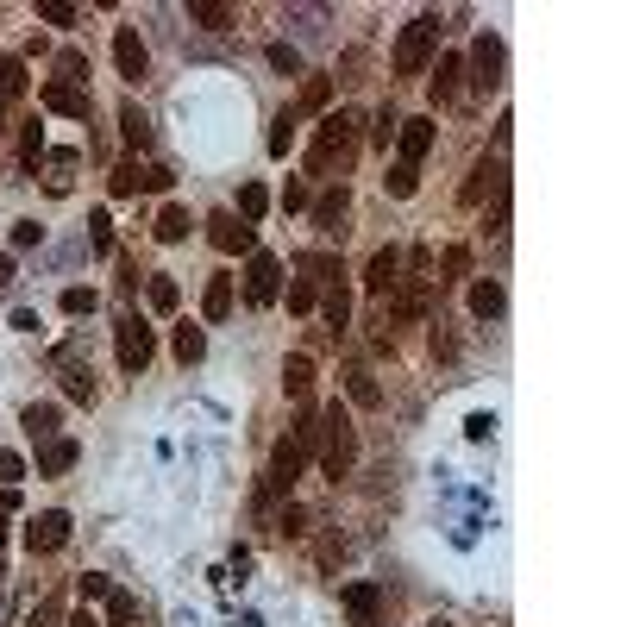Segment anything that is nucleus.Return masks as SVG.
<instances>
[{"label": "nucleus", "instance_id": "nucleus-1", "mask_svg": "<svg viewBox=\"0 0 627 627\" xmlns=\"http://www.w3.org/2000/svg\"><path fill=\"white\" fill-rule=\"evenodd\" d=\"M358 113H327V120L314 126V145H308V176L320 182H339L345 170L358 164Z\"/></svg>", "mask_w": 627, "mask_h": 627}, {"label": "nucleus", "instance_id": "nucleus-2", "mask_svg": "<svg viewBox=\"0 0 627 627\" xmlns=\"http://www.w3.org/2000/svg\"><path fill=\"white\" fill-rule=\"evenodd\" d=\"M439 38H446V19L439 13H414L408 26H402V38H396V76L402 82H414V76H427L433 69V57H439Z\"/></svg>", "mask_w": 627, "mask_h": 627}, {"label": "nucleus", "instance_id": "nucleus-3", "mask_svg": "<svg viewBox=\"0 0 627 627\" xmlns=\"http://www.w3.org/2000/svg\"><path fill=\"white\" fill-rule=\"evenodd\" d=\"M320 471H327L333 483L339 477H352V464H358V427H352V408H320Z\"/></svg>", "mask_w": 627, "mask_h": 627}, {"label": "nucleus", "instance_id": "nucleus-4", "mask_svg": "<svg viewBox=\"0 0 627 627\" xmlns=\"http://www.w3.org/2000/svg\"><path fill=\"white\" fill-rule=\"evenodd\" d=\"M113 352H120V370H126V377H145V364L157 358V333H151L138 314H120V320H113Z\"/></svg>", "mask_w": 627, "mask_h": 627}, {"label": "nucleus", "instance_id": "nucleus-5", "mask_svg": "<svg viewBox=\"0 0 627 627\" xmlns=\"http://www.w3.org/2000/svg\"><path fill=\"white\" fill-rule=\"evenodd\" d=\"M113 195H138V189H170V170L164 164H151V157H120V164H113V182H107Z\"/></svg>", "mask_w": 627, "mask_h": 627}, {"label": "nucleus", "instance_id": "nucleus-6", "mask_svg": "<svg viewBox=\"0 0 627 627\" xmlns=\"http://www.w3.org/2000/svg\"><path fill=\"white\" fill-rule=\"evenodd\" d=\"M471 69H477V76H471L477 95H496V88H502V69H508V44H502L496 32H483V38L471 44Z\"/></svg>", "mask_w": 627, "mask_h": 627}, {"label": "nucleus", "instance_id": "nucleus-7", "mask_svg": "<svg viewBox=\"0 0 627 627\" xmlns=\"http://www.w3.org/2000/svg\"><path fill=\"white\" fill-rule=\"evenodd\" d=\"M276 295H283V264H276L270 251H251L245 258V301L251 308H270Z\"/></svg>", "mask_w": 627, "mask_h": 627}, {"label": "nucleus", "instance_id": "nucleus-8", "mask_svg": "<svg viewBox=\"0 0 627 627\" xmlns=\"http://www.w3.org/2000/svg\"><path fill=\"white\" fill-rule=\"evenodd\" d=\"M207 239H214V251H226V258H251V251H258V226H245L239 214H214L207 220Z\"/></svg>", "mask_w": 627, "mask_h": 627}, {"label": "nucleus", "instance_id": "nucleus-9", "mask_svg": "<svg viewBox=\"0 0 627 627\" xmlns=\"http://www.w3.org/2000/svg\"><path fill=\"white\" fill-rule=\"evenodd\" d=\"M57 546H69V515L63 508H44V515L26 521V552L38 559V552H57Z\"/></svg>", "mask_w": 627, "mask_h": 627}, {"label": "nucleus", "instance_id": "nucleus-10", "mask_svg": "<svg viewBox=\"0 0 627 627\" xmlns=\"http://www.w3.org/2000/svg\"><path fill=\"white\" fill-rule=\"evenodd\" d=\"M113 63H120V76H126L132 88L151 76V51H145V38H138L132 26H120V32H113Z\"/></svg>", "mask_w": 627, "mask_h": 627}, {"label": "nucleus", "instance_id": "nucleus-11", "mask_svg": "<svg viewBox=\"0 0 627 627\" xmlns=\"http://www.w3.org/2000/svg\"><path fill=\"white\" fill-rule=\"evenodd\" d=\"M433 120H427V113H421V120H402L396 126V164H408V170H421V157L433 151Z\"/></svg>", "mask_w": 627, "mask_h": 627}, {"label": "nucleus", "instance_id": "nucleus-12", "mask_svg": "<svg viewBox=\"0 0 627 627\" xmlns=\"http://www.w3.org/2000/svg\"><path fill=\"white\" fill-rule=\"evenodd\" d=\"M57 377H63V396L69 402H95V370L82 364L76 345H63V352H57Z\"/></svg>", "mask_w": 627, "mask_h": 627}, {"label": "nucleus", "instance_id": "nucleus-13", "mask_svg": "<svg viewBox=\"0 0 627 627\" xmlns=\"http://www.w3.org/2000/svg\"><path fill=\"white\" fill-rule=\"evenodd\" d=\"M402 270H408V251L402 245H383L377 258H370V270H364V289L370 295H389V289L402 283Z\"/></svg>", "mask_w": 627, "mask_h": 627}, {"label": "nucleus", "instance_id": "nucleus-14", "mask_svg": "<svg viewBox=\"0 0 627 627\" xmlns=\"http://www.w3.org/2000/svg\"><path fill=\"white\" fill-rule=\"evenodd\" d=\"M44 107H51V113H63V120H88V107H95V101H88V88H76V82H44V95H38Z\"/></svg>", "mask_w": 627, "mask_h": 627}, {"label": "nucleus", "instance_id": "nucleus-15", "mask_svg": "<svg viewBox=\"0 0 627 627\" xmlns=\"http://www.w3.org/2000/svg\"><path fill=\"white\" fill-rule=\"evenodd\" d=\"M490 189H508V164H502V151L496 157H477V170H471V182H464V207H477L483 195H490Z\"/></svg>", "mask_w": 627, "mask_h": 627}, {"label": "nucleus", "instance_id": "nucleus-16", "mask_svg": "<svg viewBox=\"0 0 627 627\" xmlns=\"http://www.w3.org/2000/svg\"><path fill=\"white\" fill-rule=\"evenodd\" d=\"M427 88H433V107H458L464 63H458V57H433V69H427Z\"/></svg>", "mask_w": 627, "mask_h": 627}, {"label": "nucleus", "instance_id": "nucleus-17", "mask_svg": "<svg viewBox=\"0 0 627 627\" xmlns=\"http://www.w3.org/2000/svg\"><path fill=\"white\" fill-rule=\"evenodd\" d=\"M345 214H352V195H345V182L314 201V226H320V232H339V239H345Z\"/></svg>", "mask_w": 627, "mask_h": 627}, {"label": "nucleus", "instance_id": "nucleus-18", "mask_svg": "<svg viewBox=\"0 0 627 627\" xmlns=\"http://www.w3.org/2000/svg\"><path fill=\"white\" fill-rule=\"evenodd\" d=\"M345 396H352V408H377L383 402V383L370 364H345Z\"/></svg>", "mask_w": 627, "mask_h": 627}, {"label": "nucleus", "instance_id": "nucleus-19", "mask_svg": "<svg viewBox=\"0 0 627 627\" xmlns=\"http://www.w3.org/2000/svg\"><path fill=\"white\" fill-rule=\"evenodd\" d=\"M283 389H289V402L308 408V396H314V358H308V352H295V358L283 364Z\"/></svg>", "mask_w": 627, "mask_h": 627}, {"label": "nucleus", "instance_id": "nucleus-20", "mask_svg": "<svg viewBox=\"0 0 627 627\" xmlns=\"http://www.w3.org/2000/svg\"><path fill=\"white\" fill-rule=\"evenodd\" d=\"M57 421H63V408H57V402H32L26 414H19V427H26L38 446H44V439H57Z\"/></svg>", "mask_w": 627, "mask_h": 627}, {"label": "nucleus", "instance_id": "nucleus-21", "mask_svg": "<svg viewBox=\"0 0 627 627\" xmlns=\"http://www.w3.org/2000/svg\"><path fill=\"white\" fill-rule=\"evenodd\" d=\"M345 609H352L358 627H370V621H377V609H383V590L377 584H352V590H345Z\"/></svg>", "mask_w": 627, "mask_h": 627}, {"label": "nucleus", "instance_id": "nucleus-22", "mask_svg": "<svg viewBox=\"0 0 627 627\" xmlns=\"http://www.w3.org/2000/svg\"><path fill=\"white\" fill-rule=\"evenodd\" d=\"M69 464H76V439H44V452H38V477H63Z\"/></svg>", "mask_w": 627, "mask_h": 627}, {"label": "nucleus", "instance_id": "nucleus-23", "mask_svg": "<svg viewBox=\"0 0 627 627\" xmlns=\"http://www.w3.org/2000/svg\"><path fill=\"white\" fill-rule=\"evenodd\" d=\"M76 164H82L76 151H51V164H44V189H51V195H69V182H76Z\"/></svg>", "mask_w": 627, "mask_h": 627}, {"label": "nucleus", "instance_id": "nucleus-24", "mask_svg": "<svg viewBox=\"0 0 627 627\" xmlns=\"http://www.w3.org/2000/svg\"><path fill=\"white\" fill-rule=\"evenodd\" d=\"M120 132H126L132 157H138V151L151 145V120H145V107H138V101H126V107H120Z\"/></svg>", "mask_w": 627, "mask_h": 627}, {"label": "nucleus", "instance_id": "nucleus-25", "mask_svg": "<svg viewBox=\"0 0 627 627\" xmlns=\"http://www.w3.org/2000/svg\"><path fill=\"white\" fill-rule=\"evenodd\" d=\"M502 308H508L502 283H471V314L477 320H502Z\"/></svg>", "mask_w": 627, "mask_h": 627}, {"label": "nucleus", "instance_id": "nucleus-26", "mask_svg": "<svg viewBox=\"0 0 627 627\" xmlns=\"http://www.w3.org/2000/svg\"><path fill=\"white\" fill-rule=\"evenodd\" d=\"M201 314H207V320H226V314H232V276H207Z\"/></svg>", "mask_w": 627, "mask_h": 627}, {"label": "nucleus", "instance_id": "nucleus-27", "mask_svg": "<svg viewBox=\"0 0 627 627\" xmlns=\"http://www.w3.org/2000/svg\"><path fill=\"white\" fill-rule=\"evenodd\" d=\"M170 345H176V358H182V364H201V358H207V333L189 327V320H182V327L170 333Z\"/></svg>", "mask_w": 627, "mask_h": 627}, {"label": "nucleus", "instance_id": "nucleus-28", "mask_svg": "<svg viewBox=\"0 0 627 627\" xmlns=\"http://www.w3.org/2000/svg\"><path fill=\"white\" fill-rule=\"evenodd\" d=\"M26 57H0V101H19L26 95Z\"/></svg>", "mask_w": 627, "mask_h": 627}, {"label": "nucleus", "instance_id": "nucleus-29", "mask_svg": "<svg viewBox=\"0 0 627 627\" xmlns=\"http://www.w3.org/2000/svg\"><path fill=\"white\" fill-rule=\"evenodd\" d=\"M264 214H270V189H264V182H245V189H239V220L258 226Z\"/></svg>", "mask_w": 627, "mask_h": 627}, {"label": "nucleus", "instance_id": "nucleus-30", "mask_svg": "<svg viewBox=\"0 0 627 627\" xmlns=\"http://www.w3.org/2000/svg\"><path fill=\"white\" fill-rule=\"evenodd\" d=\"M145 301H151L157 314H176L182 308V289L170 283V276H145Z\"/></svg>", "mask_w": 627, "mask_h": 627}, {"label": "nucleus", "instance_id": "nucleus-31", "mask_svg": "<svg viewBox=\"0 0 627 627\" xmlns=\"http://www.w3.org/2000/svg\"><path fill=\"white\" fill-rule=\"evenodd\" d=\"M157 239H164V245H182V239H189V207H164V214H157Z\"/></svg>", "mask_w": 627, "mask_h": 627}, {"label": "nucleus", "instance_id": "nucleus-32", "mask_svg": "<svg viewBox=\"0 0 627 627\" xmlns=\"http://www.w3.org/2000/svg\"><path fill=\"white\" fill-rule=\"evenodd\" d=\"M189 19H195V26H207V32H226L239 13H232V7H220V0H195V7H189Z\"/></svg>", "mask_w": 627, "mask_h": 627}, {"label": "nucleus", "instance_id": "nucleus-33", "mask_svg": "<svg viewBox=\"0 0 627 627\" xmlns=\"http://www.w3.org/2000/svg\"><path fill=\"white\" fill-rule=\"evenodd\" d=\"M295 132H301V113H295V107H283V120H276V132H270V157H289Z\"/></svg>", "mask_w": 627, "mask_h": 627}, {"label": "nucleus", "instance_id": "nucleus-34", "mask_svg": "<svg viewBox=\"0 0 627 627\" xmlns=\"http://www.w3.org/2000/svg\"><path fill=\"white\" fill-rule=\"evenodd\" d=\"M439 283H464V276H471V245H446V258H439Z\"/></svg>", "mask_w": 627, "mask_h": 627}, {"label": "nucleus", "instance_id": "nucleus-35", "mask_svg": "<svg viewBox=\"0 0 627 627\" xmlns=\"http://www.w3.org/2000/svg\"><path fill=\"white\" fill-rule=\"evenodd\" d=\"M333 101V76H308V88H301V107L295 113H320Z\"/></svg>", "mask_w": 627, "mask_h": 627}, {"label": "nucleus", "instance_id": "nucleus-36", "mask_svg": "<svg viewBox=\"0 0 627 627\" xmlns=\"http://www.w3.org/2000/svg\"><path fill=\"white\" fill-rule=\"evenodd\" d=\"M383 189L396 195V201H408L414 189H421V170H408V164H389V176H383Z\"/></svg>", "mask_w": 627, "mask_h": 627}, {"label": "nucleus", "instance_id": "nucleus-37", "mask_svg": "<svg viewBox=\"0 0 627 627\" xmlns=\"http://www.w3.org/2000/svg\"><path fill=\"white\" fill-rule=\"evenodd\" d=\"M345 320H352V289L333 276V289H327V327H345Z\"/></svg>", "mask_w": 627, "mask_h": 627}, {"label": "nucleus", "instance_id": "nucleus-38", "mask_svg": "<svg viewBox=\"0 0 627 627\" xmlns=\"http://www.w3.org/2000/svg\"><path fill=\"white\" fill-rule=\"evenodd\" d=\"M138 621V602L126 590H107V627H132Z\"/></svg>", "mask_w": 627, "mask_h": 627}, {"label": "nucleus", "instance_id": "nucleus-39", "mask_svg": "<svg viewBox=\"0 0 627 627\" xmlns=\"http://www.w3.org/2000/svg\"><path fill=\"white\" fill-rule=\"evenodd\" d=\"M314 301H320V283L295 276V283H289V314H314Z\"/></svg>", "mask_w": 627, "mask_h": 627}, {"label": "nucleus", "instance_id": "nucleus-40", "mask_svg": "<svg viewBox=\"0 0 627 627\" xmlns=\"http://www.w3.org/2000/svg\"><path fill=\"white\" fill-rule=\"evenodd\" d=\"M38 19H44V26H63V32H69V26H76L82 13L69 7V0H38Z\"/></svg>", "mask_w": 627, "mask_h": 627}, {"label": "nucleus", "instance_id": "nucleus-41", "mask_svg": "<svg viewBox=\"0 0 627 627\" xmlns=\"http://www.w3.org/2000/svg\"><path fill=\"white\" fill-rule=\"evenodd\" d=\"M57 82H76V88H82V82H88V57H82V51H63V57H57Z\"/></svg>", "mask_w": 627, "mask_h": 627}, {"label": "nucleus", "instance_id": "nucleus-42", "mask_svg": "<svg viewBox=\"0 0 627 627\" xmlns=\"http://www.w3.org/2000/svg\"><path fill=\"white\" fill-rule=\"evenodd\" d=\"M38 151H44V132H38V120H26V132H19V164H38Z\"/></svg>", "mask_w": 627, "mask_h": 627}, {"label": "nucleus", "instance_id": "nucleus-43", "mask_svg": "<svg viewBox=\"0 0 627 627\" xmlns=\"http://www.w3.org/2000/svg\"><path fill=\"white\" fill-rule=\"evenodd\" d=\"M88 239H95V251H113V220L107 214H88Z\"/></svg>", "mask_w": 627, "mask_h": 627}, {"label": "nucleus", "instance_id": "nucleus-44", "mask_svg": "<svg viewBox=\"0 0 627 627\" xmlns=\"http://www.w3.org/2000/svg\"><path fill=\"white\" fill-rule=\"evenodd\" d=\"M63 314H95V289H63Z\"/></svg>", "mask_w": 627, "mask_h": 627}, {"label": "nucleus", "instance_id": "nucleus-45", "mask_svg": "<svg viewBox=\"0 0 627 627\" xmlns=\"http://www.w3.org/2000/svg\"><path fill=\"white\" fill-rule=\"evenodd\" d=\"M57 621H63V602H57V596H44L38 609H32V627H57Z\"/></svg>", "mask_w": 627, "mask_h": 627}, {"label": "nucleus", "instance_id": "nucleus-46", "mask_svg": "<svg viewBox=\"0 0 627 627\" xmlns=\"http://www.w3.org/2000/svg\"><path fill=\"white\" fill-rule=\"evenodd\" d=\"M19 477H26V458H19V452H0V483H7V490H13Z\"/></svg>", "mask_w": 627, "mask_h": 627}, {"label": "nucleus", "instance_id": "nucleus-47", "mask_svg": "<svg viewBox=\"0 0 627 627\" xmlns=\"http://www.w3.org/2000/svg\"><path fill=\"white\" fill-rule=\"evenodd\" d=\"M76 590H82L88 602H101V596H107L113 584H107V577H101V571H88V577H76Z\"/></svg>", "mask_w": 627, "mask_h": 627}, {"label": "nucleus", "instance_id": "nucleus-48", "mask_svg": "<svg viewBox=\"0 0 627 627\" xmlns=\"http://www.w3.org/2000/svg\"><path fill=\"white\" fill-rule=\"evenodd\" d=\"M301 207H308V182H289L283 189V214H301Z\"/></svg>", "mask_w": 627, "mask_h": 627}, {"label": "nucleus", "instance_id": "nucleus-49", "mask_svg": "<svg viewBox=\"0 0 627 627\" xmlns=\"http://www.w3.org/2000/svg\"><path fill=\"white\" fill-rule=\"evenodd\" d=\"M38 239H44V226H38V220H19V226H13V245H19V251L38 245Z\"/></svg>", "mask_w": 627, "mask_h": 627}, {"label": "nucleus", "instance_id": "nucleus-50", "mask_svg": "<svg viewBox=\"0 0 627 627\" xmlns=\"http://www.w3.org/2000/svg\"><path fill=\"white\" fill-rule=\"evenodd\" d=\"M270 63H276V69H283V76H295V69H301V57L289 51V44H270Z\"/></svg>", "mask_w": 627, "mask_h": 627}, {"label": "nucleus", "instance_id": "nucleus-51", "mask_svg": "<svg viewBox=\"0 0 627 627\" xmlns=\"http://www.w3.org/2000/svg\"><path fill=\"white\" fill-rule=\"evenodd\" d=\"M396 126H402V120H396V113L383 107V120H377V145H389V138H396Z\"/></svg>", "mask_w": 627, "mask_h": 627}, {"label": "nucleus", "instance_id": "nucleus-52", "mask_svg": "<svg viewBox=\"0 0 627 627\" xmlns=\"http://www.w3.org/2000/svg\"><path fill=\"white\" fill-rule=\"evenodd\" d=\"M7 283H13V258L0 251V295H7Z\"/></svg>", "mask_w": 627, "mask_h": 627}, {"label": "nucleus", "instance_id": "nucleus-53", "mask_svg": "<svg viewBox=\"0 0 627 627\" xmlns=\"http://www.w3.org/2000/svg\"><path fill=\"white\" fill-rule=\"evenodd\" d=\"M69 627H101V621L88 615V609H76V615H69Z\"/></svg>", "mask_w": 627, "mask_h": 627}, {"label": "nucleus", "instance_id": "nucleus-54", "mask_svg": "<svg viewBox=\"0 0 627 627\" xmlns=\"http://www.w3.org/2000/svg\"><path fill=\"white\" fill-rule=\"evenodd\" d=\"M0 546H7V515H0Z\"/></svg>", "mask_w": 627, "mask_h": 627}, {"label": "nucleus", "instance_id": "nucleus-55", "mask_svg": "<svg viewBox=\"0 0 627 627\" xmlns=\"http://www.w3.org/2000/svg\"><path fill=\"white\" fill-rule=\"evenodd\" d=\"M0 138H7V107H0Z\"/></svg>", "mask_w": 627, "mask_h": 627}, {"label": "nucleus", "instance_id": "nucleus-56", "mask_svg": "<svg viewBox=\"0 0 627 627\" xmlns=\"http://www.w3.org/2000/svg\"><path fill=\"white\" fill-rule=\"evenodd\" d=\"M433 627H452V621H433Z\"/></svg>", "mask_w": 627, "mask_h": 627}]
</instances>
